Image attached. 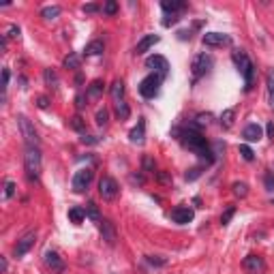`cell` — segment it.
I'll use <instances>...</instances> for the list:
<instances>
[{
	"label": "cell",
	"instance_id": "obj_49",
	"mask_svg": "<svg viewBox=\"0 0 274 274\" xmlns=\"http://www.w3.org/2000/svg\"><path fill=\"white\" fill-rule=\"evenodd\" d=\"M178 21V18H167V19H163V26H171V24H176Z\"/></svg>",
	"mask_w": 274,
	"mask_h": 274
},
{
	"label": "cell",
	"instance_id": "obj_22",
	"mask_svg": "<svg viewBox=\"0 0 274 274\" xmlns=\"http://www.w3.org/2000/svg\"><path fill=\"white\" fill-rule=\"evenodd\" d=\"M103 50H105V45H103V41H90L88 45H86V56H99V54H103Z\"/></svg>",
	"mask_w": 274,
	"mask_h": 274
},
{
	"label": "cell",
	"instance_id": "obj_7",
	"mask_svg": "<svg viewBox=\"0 0 274 274\" xmlns=\"http://www.w3.org/2000/svg\"><path fill=\"white\" fill-rule=\"evenodd\" d=\"M210 67H212V58L208 56V54H197V56L193 58V64H191L193 77L200 79L201 75H206L208 71H210Z\"/></svg>",
	"mask_w": 274,
	"mask_h": 274
},
{
	"label": "cell",
	"instance_id": "obj_39",
	"mask_svg": "<svg viewBox=\"0 0 274 274\" xmlns=\"http://www.w3.org/2000/svg\"><path fill=\"white\" fill-rule=\"evenodd\" d=\"M200 174H201V169H200V167H193L191 171H186V176H184V178H186V180H189V182H191V180H195V178H200Z\"/></svg>",
	"mask_w": 274,
	"mask_h": 274
},
{
	"label": "cell",
	"instance_id": "obj_14",
	"mask_svg": "<svg viewBox=\"0 0 274 274\" xmlns=\"http://www.w3.org/2000/svg\"><path fill=\"white\" fill-rule=\"evenodd\" d=\"M45 264H47V268H50L52 272H56V274L64 272V261H62V257L58 255L56 251H47L45 253Z\"/></svg>",
	"mask_w": 274,
	"mask_h": 274
},
{
	"label": "cell",
	"instance_id": "obj_45",
	"mask_svg": "<svg viewBox=\"0 0 274 274\" xmlns=\"http://www.w3.org/2000/svg\"><path fill=\"white\" fill-rule=\"evenodd\" d=\"M266 133H268V137L274 139V122H268L266 125Z\"/></svg>",
	"mask_w": 274,
	"mask_h": 274
},
{
	"label": "cell",
	"instance_id": "obj_13",
	"mask_svg": "<svg viewBox=\"0 0 274 274\" xmlns=\"http://www.w3.org/2000/svg\"><path fill=\"white\" fill-rule=\"evenodd\" d=\"M146 67L152 69L157 75H161V77H165V75L169 73V62L165 60L163 56H150L146 60Z\"/></svg>",
	"mask_w": 274,
	"mask_h": 274
},
{
	"label": "cell",
	"instance_id": "obj_3",
	"mask_svg": "<svg viewBox=\"0 0 274 274\" xmlns=\"http://www.w3.org/2000/svg\"><path fill=\"white\" fill-rule=\"evenodd\" d=\"M232 58H234L236 67L240 69V73H242L244 84H246V90H249V88H251V84H253V75H255L253 62H251V58L246 56V52H242V50H236V52L232 54Z\"/></svg>",
	"mask_w": 274,
	"mask_h": 274
},
{
	"label": "cell",
	"instance_id": "obj_40",
	"mask_svg": "<svg viewBox=\"0 0 274 274\" xmlns=\"http://www.w3.org/2000/svg\"><path fill=\"white\" fill-rule=\"evenodd\" d=\"M71 127L75 128V131H84V122H82V118H79V116H75L73 120H71Z\"/></svg>",
	"mask_w": 274,
	"mask_h": 274
},
{
	"label": "cell",
	"instance_id": "obj_38",
	"mask_svg": "<svg viewBox=\"0 0 274 274\" xmlns=\"http://www.w3.org/2000/svg\"><path fill=\"white\" fill-rule=\"evenodd\" d=\"M234 212H236V208H234V206H229V208H227V210H225V214H223V217H221V223H223V225H227L229 221H232V217H234Z\"/></svg>",
	"mask_w": 274,
	"mask_h": 274
},
{
	"label": "cell",
	"instance_id": "obj_20",
	"mask_svg": "<svg viewBox=\"0 0 274 274\" xmlns=\"http://www.w3.org/2000/svg\"><path fill=\"white\" fill-rule=\"evenodd\" d=\"M266 94L270 107H274V69H268L266 73Z\"/></svg>",
	"mask_w": 274,
	"mask_h": 274
},
{
	"label": "cell",
	"instance_id": "obj_28",
	"mask_svg": "<svg viewBox=\"0 0 274 274\" xmlns=\"http://www.w3.org/2000/svg\"><path fill=\"white\" fill-rule=\"evenodd\" d=\"M234 116H236V111L234 110H225L223 111V116H221V125L225 127V128H229L234 125Z\"/></svg>",
	"mask_w": 274,
	"mask_h": 274
},
{
	"label": "cell",
	"instance_id": "obj_34",
	"mask_svg": "<svg viewBox=\"0 0 274 274\" xmlns=\"http://www.w3.org/2000/svg\"><path fill=\"white\" fill-rule=\"evenodd\" d=\"M264 184H266V191H274V171H266Z\"/></svg>",
	"mask_w": 274,
	"mask_h": 274
},
{
	"label": "cell",
	"instance_id": "obj_50",
	"mask_svg": "<svg viewBox=\"0 0 274 274\" xmlns=\"http://www.w3.org/2000/svg\"><path fill=\"white\" fill-rule=\"evenodd\" d=\"M272 206H274V200H272Z\"/></svg>",
	"mask_w": 274,
	"mask_h": 274
},
{
	"label": "cell",
	"instance_id": "obj_33",
	"mask_svg": "<svg viewBox=\"0 0 274 274\" xmlns=\"http://www.w3.org/2000/svg\"><path fill=\"white\" fill-rule=\"evenodd\" d=\"M240 154H242L244 161H253V159H255V152H253V150H251L249 146H246V144H242V146H240Z\"/></svg>",
	"mask_w": 274,
	"mask_h": 274
},
{
	"label": "cell",
	"instance_id": "obj_42",
	"mask_svg": "<svg viewBox=\"0 0 274 274\" xmlns=\"http://www.w3.org/2000/svg\"><path fill=\"white\" fill-rule=\"evenodd\" d=\"M9 77H11L9 69H2V92H7V86H9Z\"/></svg>",
	"mask_w": 274,
	"mask_h": 274
},
{
	"label": "cell",
	"instance_id": "obj_23",
	"mask_svg": "<svg viewBox=\"0 0 274 274\" xmlns=\"http://www.w3.org/2000/svg\"><path fill=\"white\" fill-rule=\"evenodd\" d=\"M69 219H71V223L79 225L86 219V210H84V208H79V206H75V208L69 210Z\"/></svg>",
	"mask_w": 274,
	"mask_h": 274
},
{
	"label": "cell",
	"instance_id": "obj_26",
	"mask_svg": "<svg viewBox=\"0 0 274 274\" xmlns=\"http://www.w3.org/2000/svg\"><path fill=\"white\" fill-rule=\"evenodd\" d=\"M58 15H60V7H43L41 9V18H45V19H56Z\"/></svg>",
	"mask_w": 274,
	"mask_h": 274
},
{
	"label": "cell",
	"instance_id": "obj_8",
	"mask_svg": "<svg viewBox=\"0 0 274 274\" xmlns=\"http://www.w3.org/2000/svg\"><path fill=\"white\" fill-rule=\"evenodd\" d=\"M92 178H94V171L90 169V167H84V169L75 171V176H73V189L77 191V193H84L90 186Z\"/></svg>",
	"mask_w": 274,
	"mask_h": 274
},
{
	"label": "cell",
	"instance_id": "obj_35",
	"mask_svg": "<svg viewBox=\"0 0 274 274\" xmlns=\"http://www.w3.org/2000/svg\"><path fill=\"white\" fill-rule=\"evenodd\" d=\"M116 11H118V2H114V0H110V2H105V4H103V13L114 15Z\"/></svg>",
	"mask_w": 274,
	"mask_h": 274
},
{
	"label": "cell",
	"instance_id": "obj_44",
	"mask_svg": "<svg viewBox=\"0 0 274 274\" xmlns=\"http://www.w3.org/2000/svg\"><path fill=\"white\" fill-rule=\"evenodd\" d=\"M101 7L99 4H94V2H90V4H84V13H96Z\"/></svg>",
	"mask_w": 274,
	"mask_h": 274
},
{
	"label": "cell",
	"instance_id": "obj_12",
	"mask_svg": "<svg viewBox=\"0 0 274 274\" xmlns=\"http://www.w3.org/2000/svg\"><path fill=\"white\" fill-rule=\"evenodd\" d=\"M169 217H171V221H174V223L186 225V223L193 221L195 212H193V208H189V206H178V208H174V210H171Z\"/></svg>",
	"mask_w": 274,
	"mask_h": 274
},
{
	"label": "cell",
	"instance_id": "obj_48",
	"mask_svg": "<svg viewBox=\"0 0 274 274\" xmlns=\"http://www.w3.org/2000/svg\"><path fill=\"white\" fill-rule=\"evenodd\" d=\"M37 105H39L41 110H45V107H47V99H45V96H39V99H37Z\"/></svg>",
	"mask_w": 274,
	"mask_h": 274
},
{
	"label": "cell",
	"instance_id": "obj_21",
	"mask_svg": "<svg viewBox=\"0 0 274 274\" xmlns=\"http://www.w3.org/2000/svg\"><path fill=\"white\" fill-rule=\"evenodd\" d=\"M103 82L101 79H94L92 84L88 86V92H86V99H99L101 94H103Z\"/></svg>",
	"mask_w": 274,
	"mask_h": 274
},
{
	"label": "cell",
	"instance_id": "obj_31",
	"mask_svg": "<svg viewBox=\"0 0 274 274\" xmlns=\"http://www.w3.org/2000/svg\"><path fill=\"white\" fill-rule=\"evenodd\" d=\"M64 67L67 69H77L79 67V56L77 54H69V56L64 58Z\"/></svg>",
	"mask_w": 274,
	"mask_h": 274
},
{
	"label": "cell",
	"instance_id": "obj_43",
	"mask_svg": "<svg viewBox=\"0 0 274 274\" xmlns=\"http://www.w3.org/2000/svg\"><path fill=\"white\" fill-rule=\"evenodd\" d=\"M144 171H154V161L150 157H144Z\"/></svg>",
	"mask_w": 274,
	"mask_h": 274
},
{
	"label": "cell",
	"instance_id": "obj_2",
	"mask_svg": "<svg viewBox=\"0 0 274 274\" xmlns=\"http://www.w3.org/2000/svg\"><path fill=\"white\" fill-rule=\"evenodd\" d=\"M41 167H43V161H41V150H39V146H26L24 169H26V176H28L30 182L39 180Z\"/></svg>",
	"mask_w": 274,
	"mask_h": 274
},
{
	"label": "cell",
	"instance_id": "obj_37",
	"mask_svg": "<svg viewBox=\"0 0 274 274\" xmlns=\"http://www.w3.org/2000/svg\"><path fill=\"white\" fill-rule=\"evenodd\" d=\"M210 118H212L210 114H200V116L195 118V125H197V127H203V125L208 127V125H210Z\"/></svg>",
	"mask_w": 274,
	"mask_h": 274
},
{
	"label": "cell",
	"instance_id": "obj_47",
	"mask_svg": "<svg viewBox=\"0 0 274 274\" xmlns=\"http://www.w3.org/2000/svg\"><path fill=\"white\" fill-rule=\"evenodd\" d=\"M0 270H2V274L9 270V264H7V257H0Z\"/></svg>",
	"mask_w": 274,
	"mask_h": 274
},
{
	"label": "cell",
	"instance_id": "obj_16",
	"mask_svg": "<svg viewBox=\"0 0 274 274\" xmlns=\"http://www.w3.org/2000/svg\"><path fill=\"white\" fill-rule=\"evenodd\" d=\"M242 137L246 139V142H259V139L264 137V131H261V127L257 125V122H251V125L244 127Z\"/></svg>",
	"mask_w": 274,
	"mask_h": 274
},
{
	"label": "cell",
	"instance_id": "obj_25",
	"mask_svg": "<svg viewBox=\"0 0 274 274\" xmlns=\"http://www.w3.org/2000/svg\"><path fill=\"white\" fill-rule=\"evenodd\" d=\"M84 210H86V217L92 219V221H99V223L103 221V219H101V214H99V208H96V203H94V201H88V203H86Z\"/></svg>",
	"mask_w": 274,
	"mask_h": 274
},
{
	"label": "cell",
	"instance_id": "obj_5",
	"mask_svg": "<svg viewBox=\"0 0 274 274\" xmlns=\"http://www.w3.org/2000/svg\"><path fill=\"white\" fill-rule=\"evenodd\" d=\"M18 122H19V131H21V137H24L26 146H39V135H37L35 127H32V122L28 120V118L19 116Z\"/></svg>",
	"mask_w": 274,
	"mask_h": 274
},
{
	"label": "cell",
	"instance_id": "obj_30",
	"mask_svg": "<svg viewBox=\"0 0 274 274\" xmlns=\"http://www.w3.org/2000/svg\"><path fill=\"white\" fill-rule=\"evenodd\" d=\"M232 189H234V193H236L238 197H246V193H249V186H246V182H234Z\"/></svg>",
	"mask_w": 274,
	"mask_h": 274
},
{
	"label": "cell",
	"instance_id": "obj_18",
	"mask_svg": "<svg viewBox=\"0 0 274 274\" xmlns=\"http://www.w3.org/2000/svg\"><path fill=\"white\" fill-rule=\"evenodd\" d=\"M128 137H131V142H133V144H144V137H146V122L139 120V122H137V127L133 128L131 133H128Z\"/></svg>",
	"mask_w": 274,
	"mask_h": 274
},
{
	"label": "cell",
	"instance_id": "obj_6",
	"mask_svg": "<svg viewBox=\"0 0 274 274\" xmlns=\"http://www.w3.org/2000/svg\"><path fill=\"white\" fill-rule=\"evenodd\" d=\"M99 193H101V197L107 200V201L116 200L118 193H120V189H118V182L111 178V176H103V178L99 180Z\"/></svg>",
	"mask_w": 274,
	"mask_h": 274
},
{
	"label": "cell",
	"instance_id": "obj_4",
	"mask_svg": "<svg viewBox=\"0 0 274 274\" xmlns=\"http://www.w3.org/2000/svg\"><path fill=\"white\" fill-rule=\"evenodd\" d=\"M161 82H163V77H161V75L150 73L148 77H144L142 82H139V94H142L144 99H154V96L159 94Z\"/></svg>",
	"mask_w": 274,
	"mask_h": 274
},
{
	"label": "cell",
	"instance_id": "obj_1",
	"mask_svg": "<svg viewBox=\"0 0 274 274\" xmlns=\"http://www.w3.org/2000/svg\"><path fill=\"white\" fill-rule=\"evenodd\" d=\"M180 135H182L180 142L184 144L191 152H195L197 157L206 159V163H212V161H214V152L210 150V146H208L206 137H201L200 131H195V128H186V131H182Z\"/></svg>",
	"mask_w": 274,
	"mask_h": 274
},
{
	"label": "cell",
	"instance_id": "obj_9",
	"mask_svg": "<svg viewBox=\"0 0 274 274\" xmlns=\"http://www.w3.org/2000/svg\"><path fill=\"white\" fill-rule=\"evenodd\" d=\"M201 41H203V45H208V47H227V45H232V37L223 35V32H206Z\"/></svg>",
	"mask_w": 274,
	"mask_h": 274
},
{
	"label": "cell",
	"instance_id": "obj_10",
	"mask_svg": "<svg viewBox=\"0 0 274 274\" xmlns=\"http://www.w3.org/2000/svg\"><path fill=\"white\" fill-rule=\"evenodd\" d=\"M35 240H37V234H35V232H26V234L18 240V244H15L13 255H15V257H24V255L32 249V246H35Z\"/></svg>",
	"mask_w": 274,
	"mask_h": 274
},
{
	"label": "cell",
	"instance_id": "obj_15",
	"mask_svg": "<svg viewBox=\"0 0 274 274\" xmlns=\"http://www.w3.org/2000/svg\"><path fill=\"white\" fill-rule=\"evenodd\" d=\"M99 229H101V238L105 240L107 244H116V227H114V223L111 221H107V219H103L99 225Z\"/></svg>",
	"mask_w": 274,
	"mask_h": 274
},
{
	"label": "cell",
	"instance_id": "obj_41",
	"mask_svg": "<svg viewBox=\"0 0 274 274\" xmlns=\"http://www.w3.org/2000/svg\"><path fill=\"white\" fill-rule=\"evenodd\" d=\"M146 261H148L150 266H165V264H167L165 259H157V257H152V255H148V257H146Z\"/></svg>",
	"mask_w": 274,
	"mask_h": 274
},
{
	"label": "cell",
	"instance_id": "obj_29",
	"mask_svg": "<svg viewBox=\"0 0 274 274\" xmlns=\"http://www.w3.org/2000/svg\"><path fill=\"white\" fill-rule=\"evenodd\" d=\"M94 120H96V125H99V127H105L107 120H110V111H107L105 107H103V110H99V111H96V116H94Z\"/></svg>",
	"mask_w": 274,
	"mask_h": 274
},
{
	"label": "cell",
	"instance_id": "obj_27",
	"mask_svg": "<svg viewBox=\"0 0 274 274\" xmlns=\"http://www.w3.org/2000/svg\"><path fill=\"white\" fill-rule=\"evenodd\" d=\"M116 116L120 118V120H127L128 116H131V110H128V105L125 101H120V103H116Z\"/></svg>",
	"mask_w": 274,
	"mask_h": 274
},
{
	"label": "cell",
	"instance_id": "obj_17",
	"mask_svg": "<svg viewBox=\"0 0 274 274\" xmlns=\"http://www.w3.org/2000/svg\"><path fill=\"white\" fill-rule=\"evenodd\" d=\"M157 43H159V35H146L142 41L137 43L135 54H146V52L150 50V47H152V45H157Z\"/></svg>",
	"mask_w": 274,
	"mask_h": 274
},
{
	"label": "cell",
	"instance_id": "obj_11",
	"mask_svg": "<svg viewBox=\"0 0 274 274\" xmlns=\"http://www.w3.org/2000/svg\"><path fill=\"white\" fill-rule=\"evenodd\" d=\"M242 266H244V270L251 274H264V270H266V261H264V257H259V255H246Z\"/></svg>",
	"mask_w": 274,
	"mask_h": 274
},
{
	"label": "cell",
	"instance_id": "obj_36",
	"mask_svg": "<svg viewBox=\"0 0 274 274\" xmlns=\"http://www.w3.org/2000/svg\"><path fill=\"white\" fill-rule=\"evenodd\" d=\"M13 193H15V182L13 180H7L4 182V197H13Z\"/></svg>",
	"mask_w": 274,
	"mask_h": 274
},
{
	"label": "cell",
	"instance_id": "obj_24",
	"mask_svg": "<svg viewBox=\"0 0 274 274\" xmlns=\"http://www.w3.org/2000/svg\"><path fill=\"white\" fill-rule=\"evenodd\" d=\"M111 96H114L116 103H120L122 96H125V84H122L120 79H116V82L111 84Z\"/></svg>",
	"mask_w": 274,
	"mask_h": 274
},
{
	"label": "cell",
	"instance_id": "obj_32",
	"mask_svg": "<svg viewBox=\"0 0 274 274\" xmlns=\"http://www.w3.org/2000/svg\"><path fill=\"white\" fill-rule=\"evenodd\" d=\"M43 77H45V82L50 84V86H54V88H56L58 86V75L52 71V69H45V73H43Z\"/></svg>",
	"mask_w": 274,
	"mask_h": 274
},
{
	"label": "cell",
	"instance_id": "obj_19",
	"mask_svg": "<svg viewBox=\"0 0 274 274\" xmlns=\"http://www.w3.org/2000/svg\"><path fill=\"white\" fill-rule=\"evenodd\" d=\"M186 7L184 0H163L161 2V9L165 11V13H178V11H182Z\"/></svg>",
	"mask_w": 274,
	"mask_h": 274
},
{
	"label": "cell",
	"instance_id": "obj_46",
	"mask_svg": "<svg viewBox=\"0 0 274 274\" xmlns=\"http://www.w3.org/2000/svg\"><path fill=\"white\" fill-rule=\"evenodd\" d=\"M7 37H13V39H15V37H19V28H18V26H9V35Z\"/></svg>",
	"mask_w": 274,
	"mask_h": 274
}]
</instances>
